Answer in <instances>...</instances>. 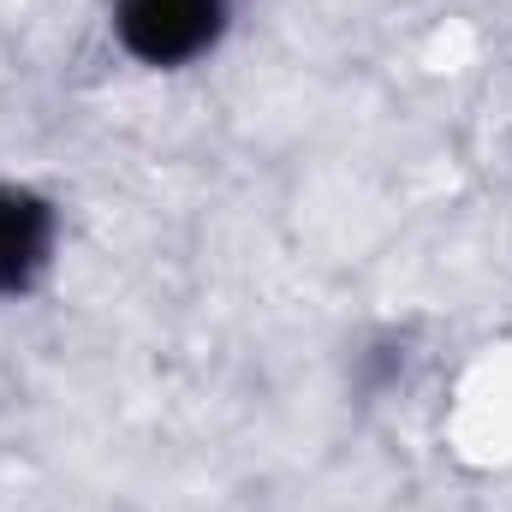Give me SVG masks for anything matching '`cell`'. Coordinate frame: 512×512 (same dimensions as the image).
Returning <instances> with one entry per match:
<instances>
[{
  "instance_id": "2",
  "label": "cell",
  "mask_w": 512,
  "mask_h": 512,
  "mask_svg": "<svg viewBox=\"0 0 512 512\" xmlns=\"http://www.w3.org/2000/svg\"><path fill=\"white\" fill-rule=\"evenodd\" d=\"M48 251H54V209L24 185H0V298L30 292V280L48 268Z\"/></svg>"
},
{
  "instance_id": "1",
  "label": "cell",
  "mask_w": 512,
  "mask_h": 512,
  "mask_svg": "<svg viewBox=\"0 0 512 512\" xmlns=\"http://www.w3.org/2000/svg\"><path fill=\"white\" fill-rule=\"evenodd\" d=\"M227 30V0H114V36L143 66H185Z\"/></svg>"
}]
</instances>
